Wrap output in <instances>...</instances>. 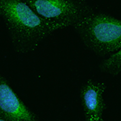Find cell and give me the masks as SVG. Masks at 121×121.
<instances>
[{
    "mask_svg": "<svg viewBox=\"0 0 121 121\" xmlns=\"http://www.w3.org/2000/svg\"><path fill=\"white\" fill-rule=\"evenodd\" d=\"M0 16L7 26L15 50L19 53L33 51L50 34L25 0H0Z\"/></svg>",
    "mask_w": 121,
    "mask_h": 121,
    "instance_id": "1",
    "label": "cell"
},
{
    "mask_svg": "<svg viewBox=\"0 0 121 121\" xmlns=\"http://www.w3.org/2000/svg\"><path fill=\"white\" fill-rule=\"evenodd\" d=\"M73 28L86 46L99 55L117 52L121 48V21L107 14H92Z\"/></svg>",
    "mask_w": 121,
    "mask_h": 121,
    "instance_id": "2",
    "label": "cell"
},
{
    "mask_svg": "<svg viewBox=\"0 0 121 121\" xmlns=\"http://www.w3.org/2000/svg\"><path fill=\"white\" fill-rule=\"evenodd\" d=\"M44 22L50 34L58 29L73 26L92 14V7L83 0H25Z\"/></svg>",
    "mask_w": 121,
    "mask_h": 121,
    "instance_id": "3",
    "label": "cell"
},
{
    "mask_svg": "<svg viewBox=\"0 0 121 121\" xmlns=\"http://www.w3.org/2000/svg\"><path fill=\"white\" fill-rule=\"evenodd\" d=\"M0 118L6 121H40L0 74Z\"/></svg>",
    "mask_w": 121,
    "mask_h": 121,
    "instance_id": "4",
    "label": "cell"
},
{
    "mask_svg": "<svg viewBox=\"0 0 121 121\" xmlns=\"http://www.w3.org/2000/svg\"><path fill=\"white\" fill-rule=\"evenodd\" d=\"M106 90V85L93 80H88L81 89L82 105L86 117H103L107 106L103 95Z\"/></svg>",
    "mask_w": 121,
    "mask_h": 121,
    "instance_id": "5",
    "label": "cell"
},
{
    "mask_svg": "<svg viewBox=\"0 0 121 121\" xmlns=\"http://www.w3.org/2000/svg\"><path fill=\"white\" fill-rule=\"evenodd\" d=\"M99 69L104 73L113 76L120 74L121 71V50L114 52L110 57L103 60L99 65Z\"/></svg>",
    "mask_w": 121,
    "mask_h": 121,
    "instance_id": "6",
    "label": "cell"
},
{
    "mask_svg": "<svg viewBox=\"0 0 121 121\" xmlns=\"http://www.w3.org/2000/svg\"><path fill=\"white\" fill-rule=\"evenodd\" d=\"M86 121H104L103 117H86Z\"/></svg>",
    "mask_w": 121,
    "mask_h": 121,
    "instance_id": "7",
    "label": "cell"
},
{
    "mask_svg": "<svg viewBox=\"0 0 121 121\" xmlns=\"http://www.w3.org/2000/svg\"><path fill=\"white\" fill-rule=\"evenodd\" d=\"M0 121H6V120H3V119L0 118Z\"/></svg>",
    "mask_w": 121,
    "mask_h": 121,
    "instance_id": "8",
    "label": "cell"
}]
</instances>
